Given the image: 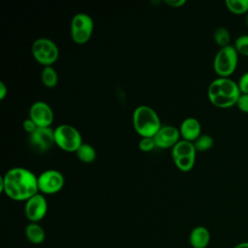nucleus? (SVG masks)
Returning <instances> with one entry per match:
<instances>
[{"mask_svg":"<svg viewBox=\"0 0 248 248\" xmlns=\"http://www.w3.org/2000/svg\"><path fill=\"white\" fill-rule=\"evenodd\" d=\"M0 191L14 201L26 202L39 193L38 176L28 169L12 168L0 176Z\"/></svg>","mask_w":248,"mask_h":248,"instance_id":"nucleus-1","label":"nucleus"},{"mask_svg":"<svg viewBox=\"0 0 248 248\" xmlns=\"http://www.w3.org/2000/svg\"><path fill=\"white\" fill-rule=\"evenodd\" d=\"M237 82L230 78H217L212 80L207 89L210 103L220 108H228L236 105L240 96Z\"/></svg>","mask_w":248,"mask_h":248,"instance_id":"nucleus-2","label":"nucleus"},{"mask_svg":"<svg viewBox=\"0 0 248 248\" xmlns=\"http://www.w3.org/2000/svg\"><path fill=\"white\" fill-rule=\"evenodd\" d=\"M132 121L135 131L141 138H153L162 127L157 112L145 105L139 106L134 109Z\"/></svg>","mask_w":248,"mask_h":248,"instance_id":"nucleus-3","label":"nucleus"},{"mask_svg":"<svg viewBox=\"0 0 248 248\" xmlns=\"http://www.w3.org/2000/svg\"><path fill=\"white\" fill-rule=\"evenodd\" d=\"M238 55L232 45L219 48L213 59V70L219 78H229L234 73L238 64Z\"/></svg>","mask_w":248,"mask_h":248,"instance_id":"nucleus-4","label":"nucleus"},{"mask_svg":"<svg viewBox=\"0 0 248 248\" xmlns=\"http://www.w3.org/2000/svg\"><path fill=\"white\" fill-rule=\"evenodd\" d=\"M54 140L59 148L68 152H76L82 144L80 133L70 124H61L54 129Z\"/></svg>","mask_w":248,"mask_h":248,"instance_id":"nucleus-5","label":"nucleus"},{"mask_svg":"<svg viewBox=\"0 0 248 248\" xmlns=\"http://www.w3.org/2000/svg\"><path fill=\"white\" fill-rule=\"evenodd\" d=\"M31 52L35 60L45 67L52 66L59 55L58 46L52 40L47 38L35 40L31 46Z\"/></svg>","mask_w":248,"mask_h":248,"instance_id":"nucleus-6","label":"nucleus"},{"mask_svg":"<svg viewBox=\"0 0 248 248\" xmlns=\"http://www.w3.org/2000/svg\"><path fill=\"white\" fill-rule=\"evenodd\" d=\"M94 29V22L90 16L84 13L76 14L71 21V36L76 44L82 45L89 41Z\"/></svg>","mask_w":248,"mask_h":248,"instance_id":"nucleus-7","label":"nucleus"},{"mask_svg":"<svg viewBox=\"0 0 248 248\" xmlns=\"http://www.w3.org/2000/svg\"><path fill=\"white\" fill-rule=\"evenodd\" d=\"M64 175L57 170H46L38 176V188L41 194H55L64 186Z\"/></svg>","mask_w":248,"mask_h":248,"instance_id":"nucleus-8","label":"nucleus"},{"mask_svg":"<svg viewBox=\"0 0 248 248\" xmlns=\"http://www.w3.org/2000/svg\"><path fill=\"white\" fill-rule=\"evenodd\" d=\"M24 212L31 223H38L46 215L47 202L44 194L37 193L25 202Z\"/></svg>","mask_w":248,"mask_h":248,"instance_id":"nucleus-9","label":"nucleus"},{"mask_svg":"<svg viewBox=\"0 0 248 248\" xmlns=\"http://www.w3.org/2000/svg\"><path fill=\"white\" fill-rule=\"evenodd\" d=\"M29 118L37 127H50L54 115L49 105L43 101H37L29 108Z\"/></svg>","mask_w":248,"mask_h":248,"instance_id":"nucleus-10","label":"nucleus"},{"mask_svg":"<svg viewBox=\"0 0 248 248\" xmlns=\"http://www.w3.org/2000/svg\"><path fill=\"white\" fill-rule=\"evenodd\" d=\"M29 142L31 146L38 151H47L55 144L54 130L50 127H37V129L29 135Z\"/></svg>","mask_w":248,"mask_h":248,"instance_id":"nucleus-11","label":"nucleus"},{"mask_svg":"<svg viewBox=\"0 0 248 248\" xmlns=\"http://www.w3.org/2000/svg\"><path fill=\"white\" fill-rule=\"evenodd\" d=\"M179 129L172 125H162L153 137L156 147L161 149L172 148L180 140Z\"/></svg>","mask_w":248,"mask_h":248,"instance_id":"nucleus-12","label":"nucleus"},{"mask_svg":"<svg viewBox=\"0 0 248 248\" xmlns=\"http://www.w3.org/2000/svg\"><path fill=\"white\" fill-rule=\"evenodd\" d=\"M179 132L182 140L194 142L202 135V126L198 119L187 117L181 122Z\"/></svg>","mask_w":248,"mask_h":248,"instance_id":"nucleus-13","label":"nucleus"},{"mask_svg":"<svg viewBox=\"0 0 248 248\" xmlns=\"http://www.w3.org/2000/svg\"><path fill=\"white\" fill-rule=\"evenodd\" d=\"M189 242L193 248H206L210 242V232L203 226L195 227L189 235Z\"/></svg>","mask_w":248,"mask_h":248,"instance_id":"nucleus-14","label":"nucleus"},{"mask_svg":"<svg viewBox=\"0 0 248 248\" xmlns=\"http://www.w3.org/2000/svg\"><path fill=\"white\" fill-rule=\"evenodd\" d=\"M197 150L194 145V142L180 140L172 148H171V157L173 159L196 156Z\"/></svg>","mask_w":248,"mask_h":248,"instance_id":"nucleus-15","label":"nucleus"},{"mask_svg":"<svg viewBox=\"0 0 248 248\" xmlns=\"http://www.w3.org/2000/svg\"><path fill=\"white\" fill-rule=\"evenodd\" d=\"M25 236L33 244H41L46 238V232L38 223H29L25 228Z\"/></svg>","mask_w":248,"mask_h":248,"instance_id":"nucleus-16","label":"nucleus"},{"mask_svg":"<svg viewBox=\"0 0 248 248\" xmlns=\"http://www.w3.org/2000/svg\"><path fill=\"white\" fill-rule=\"evenodd\" d=\"M77 157L83 163L89 164L96 159V150L89 143H83L76 151Z\"/></svg>","mask_w":248,"mask_h":248,"instance_id":"nucleus-17","label":"nucleus"},{"mask_svg":"<svg viewBox=\"0 0 248 248\" xmlns=\"http://www.w3.org/2000/svg\"><path fill=\"white\" fill-rule=\"evenodd\" d=\"M43 84L47 88H53L58 82V75L52 66H46L42 71Z\"/></svg>","mask_w":248,"mask_h":248,"instance_id":"nucleus-18","label":"nucleus"},{"mask_svg":"<svg viewBox=\"0 0 248 248\" xmlns=\"http://www.w3.org/2000/svg\"><path fill=\"white\" fill-rule=\"evenodd\" d=\"M227 9L235 15H243L248 13V0H226Z\"/></svg>","mask_w":248,"mask_h":248,"instance_id":"nucleus-19","label":"nucleus"},{"mask_svg":"<svg viewBox=\"0 0 248 248\" xmlns=\"http://www.w3.org/2000/svg\"><path fill=\"white\" fill-rule=\"evenodd\" d=\"M213 40L215 44L220 46V48L230 46V42H231L230 31L225 27L216 28L213 33Z\"/></svg>","mask_w":248,"mask_h":248,"instance_id":"nucleus-20","label":"nucleus"},{"mask_svg":"<svg viewBox=\"0 0 248 248\" xmlns=\"http://www.w3.org/2000/svg\"><path fill=\"white\" fill-rule=\"evenodd\" d=\"M214 144V140L211 136L206 134H202L195 141L194 145L196 147L197 151H207L209 150Z\"/></svg>","mask_w":248,"mask_h":248,"instance_id":"nucleus-21","label":"nucleus"},{"mask_svg":"<svg viewBox=\"0 0 248 248\" xmlns=\"http://www.w3.org/2000/svg\"><path fill=\"white\" fill-rule=\"evenodd\" d=\"M195 162H196V156L173 159V163L176 166V168L182 171L191 170L195 165Z\"/></svg>","mask_w":248,"mask_h":248,"instance_id":"nucleus-22","label":"nucleus"},{"mask_svg":"<svg viewBox=\"0 0 248 248\" xmlns=\"http://www.w3.org/2000/svg\"><path fill=\"white\" fill-rule=\"evenodd\" d=\"M233 46L239 55L248 57V35L238 36L234 41Z\"/></svg>","mask_w":248,"mask_h":248,"instance_id":"nucleus-23","label":"nucleus"},{"mask_svg":"<svg viewBox=\"0 0 248 248\" xmlns=\"http://www.w3.org/2000/svg\"><path fill=\"white\" fill-rule=\"evenodd\" d=\"M156 147L153 138H141L139 141V148L143 152H149Z\"/></svg>","mask_w":248,"mask_h":248,"instance_id":"nucleus-24","label":"nucleus"},{"mask_svg":"<svg viewBox=\"0 0 248 248\" xmlns=\"http://www.w3.org/2000/svg\"><path fill=\"white\" fill-rule=\"evenodd\" d=\"M237 85L241 94H248V71L240 76Z\"/></svg>","mask_w":248,"mask_h":248,"instance_id":"nucleus-25","label":"nucleus"},{"mask_svg":"<svg viewBox=\"0 0 248 248\" xmlns=\"http://www.w3.org/2000/svg\"><path fill=\"white\" fill-rule=\"evenodd\" d=\"M235 106L240 111L248 113V94H240Z\"/></svg>","mask_w":248,"mask_h":248,"instance_id":"nucleus-26","label":"nucleus"},{"mask_svg":"<svg viewBox=\"0 0 248 248\" xmlns=\"http://www.w3.org/2000/svg\"><path fill=\"white\" fill-rule=\"evenodd\" d=\"M22 127H23V130H24L26 133H28L29 135H30L31 133H33V132L37 129V125H36L30 118H27V119H25V120L23 121Z\"/></svg>","mask_w":248,"mask_h":248,"instance_id":"nucleus-27","label":"nucleus"},{"mask_svg":"<svg viewBox=\"0 0 248 248\" xmlns=\"http://www.w3.org/2000/svg\"><path fill=\"white\" fill-rule=\"evenodd\" d=\"M165 3L172 8H179L183 6L186 3V1L185 0H166Z\"/></svg>","mask_w":248,"mask_h":248,"instance_id":"nucleus-28","label":"nucleus"},{"mask_svg":"<svg viewBox=\"0 0 248 248\" xmlns=\"http://www.w3.org/2000/svg\"><path fill=\"white\" fill-rule=\"evenodd\" d=\"M8 93V88L3 81H0V100H3Z\"/></svg>","mask_w":248,"mask_h":248,"instance_id":"nucleus-29","label":"nucleus"},{"mask_svg":"<svg viewBox=\"0 0 248 248\" xmlns=\"http://www.w3.org/2000/svg\"><path fill=\"white\" fill-rule=\"evenodd\" d=\"M233 248H248V241H244V242H240L238 244H236Z\"/></svg>","mask_w":248,"mask_h":248,"instance_id":"nucleus-30","label":"nucleus"},{"mask_svg":"<svg viewBox=\"0 0 248 248\" xmlns=\"http://www.w3.org/2000/svg\"><path fill=\"white\" fill-rule=\"evenodd\" d=\"M245 22H246V24H247V26H248V13H247L246 16H245Z\"/></svg>","mask_w":248,"mask_h":248,"instance_id":"nucleus-31","label":"nucleus"}]
</instances>
